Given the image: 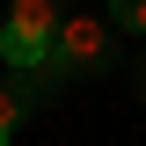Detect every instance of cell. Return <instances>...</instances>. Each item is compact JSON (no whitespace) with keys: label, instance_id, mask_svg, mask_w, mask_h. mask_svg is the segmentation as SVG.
<instances>
[{"label":"cell","instance_id":"cell-6","mask_svg":"<svg viewBox=\"0 0 146 146\" xmlns=\"http://www.w3.org/2000/svg\"><path fill=\"white\" fill-rule=\"evenodd\" d=\"M110 22L124 36H146V0H110Z\"/></svg>","mask_w":146,"mask_h":146},{"label":"cell","instance_id":"cell-5","mask_svg":"<svg viewBox=\"0 0 146 146\" xmlns=\"http://www.w3.org/2000/svg\"><path fill=\"white\" fill-rule=\"evenodd\" d=\"M22 117H29V102H22V88H15V73H0V124L15 131Z\"/></svg>","mask_w":146,"mask_h":146},{"label":"cell","instance_id":"cell-4","mask_svg":"<svg viewBox=\"0 0 146 146\" xmlns=\"http://www.w3.org/2000/svg\"><path fill=\"white\" fill-rule=\"evenodd\" d=\"M58 36H36V29H15V22H0V58L7 66H29V58H44Z\"/></svg>","mask_w":146,"mask_h":146},{"label":"cell","instance_id":"cell-1","mask_svg":"<svg viewBox=\"0 0 146 146\" xmlns=\"http://www.w3.org/2000/svg\"><path fill=\"white\" fill-rule=\"evenodd\" d=\"M58 51H66V66H73V73H110L117 58H124V51H117V22L80 15V7L58 22Z\"/></svg>","mask_w":146,"mask_h":146},{"label":"cell","instance_id":"cell-8","mask_svg":"<svg viewBox=\"0 0 146 146\" xmlns=\"http://www.w3.org/2000/svg\"><path fill=\"white\" fill-rule=\"evenodd\" d=\"M0 146H7V124H0Z\"/></svg>","mask_w":146,"mask_h":146},{"label":"cell","instance_id":"cell-2","mask_svg":"<svg viewBox=\"0 0 146 146\" xmlns=\"http://www.w3.org/2000/svg\"><path fill=\"white\" fill-rule=\"evenodd\" d=\"M15 73V88H22V102L29 110H44V102H58V95H66V80H73V66H66V51H44V58H29V66H7Z\"/></svg>","mask_w":146,"mask_h":146},{"label":"cell","instance_id":"cell-3","mask_svg":"<svg viewBox=\"0 0 146 146\" xmlns=\"http://www.w3.org/2000/svg\"><path fill=\"white\" fill-rule=\"evenodd\" d=\"M66 15H73V0H7V22L15 29H36V36H58Z\"/></svg>","mask_w":146,"mask_h":146},{"label":"cell","instance_id":"cell-7","mask_svg":"<svg viewBox=\"0 0 146 146\" xmlns=\"http://www.w3.org/2000/svg\"><path fill=\"white\" fill-rule=\"evenodd\" d=\"M139 95H146V66H139Z\"/></svg>","mask_w":146,"mask_h":146}]
</instances>
